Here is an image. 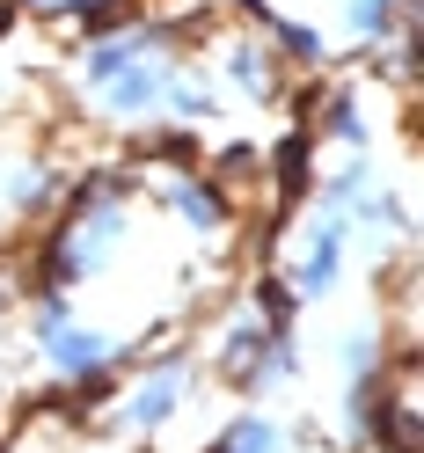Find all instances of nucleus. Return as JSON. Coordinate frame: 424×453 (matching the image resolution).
Here are the masks:
<instances>
[{"instance_id":"f257e3e1","label":"nucleus","mask_w":424,"mask_h":453,"mask_svg":"<svg viewBox=\"0 0 424 453\" xmlns=\"http://www.w3.org/2000/svg\"><path fill=\"white\" fill-rule=\"evenodd\" d=\"M190 30L197 22H161V15H132L103 37H81L66 51V88L81 110H96L118 132H154L161 125V96L176 66L190 59Z\"/></svg>"},{"instance_id":"f03ea898","label":"nucleus","mask_w":424,"mask_h":453,"mask_svg":"<svg viewBox=\"0 0 424 453\" xmlns=\"http://www.w3.org/2000/svg\"><path fill=\"white\" fill-rule=\"evenodd\" d=\"M300 307L278 278H257L249 293H235V307L212 322V373L235 395L264 403V395H286L300 380Z\"/></svg>"},{"instance_id":"7ed1b4c3","label":"nucleus","mask_w":424,"mask_h":453,"mask_svg":"<svg viewBox=\"0 0 424 453\" xmlns=\"http://www.w3.org/2000/svg\"><path fill=\"white\" fill-rule=\"evenodd\" d=\"M30 351L44 358V373L73 388V395H110L118 373L139 358V336H118L81 315V300H59V293H30Z\"/></svg>"},{"instance_id":"20e7f679","label":"nucleus","mask_w":424,"mask_h":453,"mask_svg":"<svg viewBox=\"0 0 424 453\" xmlns=\"http://www.w3.org/2000/svg\"><path fill=\"white\" fill-rule=\"evenodd\" d=\"M197 395H205V365H197V351H154V358H132L118 388H110V432L118 439H161L168 424H176Z\"/></svg>"},{"instance_id":"39448f33","label":"nucleus","mask_w":424,"mask_h":453,"mask_svg":"<svg viewBox=\"0 0 424 453\" xmlns=\"http://www.w3.org/2000/svg\"><path fill=\"white\" fill-rule=\"evenodd\" d=\"M351 257H358V242H351V219L336 212L329 197H307V212L293 219L286 264H278V286L293 293V307H322L336 286H344Z\"/></svg>"},{"instance_id":"423d86ee","label":"nucleus","mask_w":424,"mask_h":453,"mask_svg":"<svg viewBox=\"0 0 424 453\" xmlns=\"http://www.w3.org/2000/svg\"><path fill=\"white\" fill-rule=\"evenodd\" d=\"M154 197H161V219L176 226L183 242H197V249H220V242L235 234V190L212 183L205 161H197V168H161Z\"/></svg>"},{"instance_id":"0eeeda50","label":"nucleus","mask_w":424,"mask_h":453,"mask_svg":"<svg viewBox=\"0 0 424 453\" xmlns=\"http://www.w3.org/2000/svg\"><path fill=\"white\" fill-rule=\"evenodd\" d=\"M66 197V168L44 147H0V234L37 226L44 212H59Z\"/></svg>"},{"instance_id":"6e6552de","label":"nucleus","mask_w":424,"mask_h":453,"mask_svg":"<svg viewBox=\"0 0 424 453\" xmlns=\"http://www.w3.org/2000/svg\"><path fill=\"white\" fill-rule=\"evenodd\" d=\"M205 73L220 81V96H235V103H249V110H271L278 96H286V66H278V51H271L257 30H227Z\"/></svg>"},{"instance_id":"1a4fd4ad","label":"nucleus","mask_w":424,"mask_h":453,"mask_svg":"<svg viewBox=\"0 0 424 453\" xmlns=\"http://www.w3.org/2000/svg\"><path fill=\"white\" fill-rule=\"evenodd\" d=\"M403 22H417V15H403V0H344L336 30H344L351 51H388L395 37H403Z\"/></svg>"},{"instance_id":"9d476101","label":"nucleus","mask_w":424,"mask_h":453,"mask_svg":"<svg viewBox=\"0 0 424 453\" xmlns=\"http://www.w3.org/2000/svg\"><path fill=\"white\" fill-rule=\"evenodd\" d=\"M264 168H271V197L278 205H300L307 190H315V139H307V125H293L278 147L264 154Z\"/></svg>"},{"instance_id":"9b49d317","label":"nucleus","mask_w":424,"mask_h":453,"mask_svg":"<svg viewBox=\"0 0 424 453\" xmlns=\"http://www.w3.org/2000/svg\"><path fill=\"white\" fill-rule=\"evenodd\" d=\"M205 453H293V432L278 417H264V410H242L235 424H220V439Z\"/></svg>"},{"instance_id":"f8f14e48","label":"nucleus","mask_w":424,"mask_h":453,"mask_svg":"<svg viewBox=\"0 0 424 453\" xmlns=\"http://www.w3.org/2000/svg\"><path fill=\"white\" fill-rule=\"evenodd\" d=\"M366 453H381V446H366Z\"/></svg>"}]
</instances>
